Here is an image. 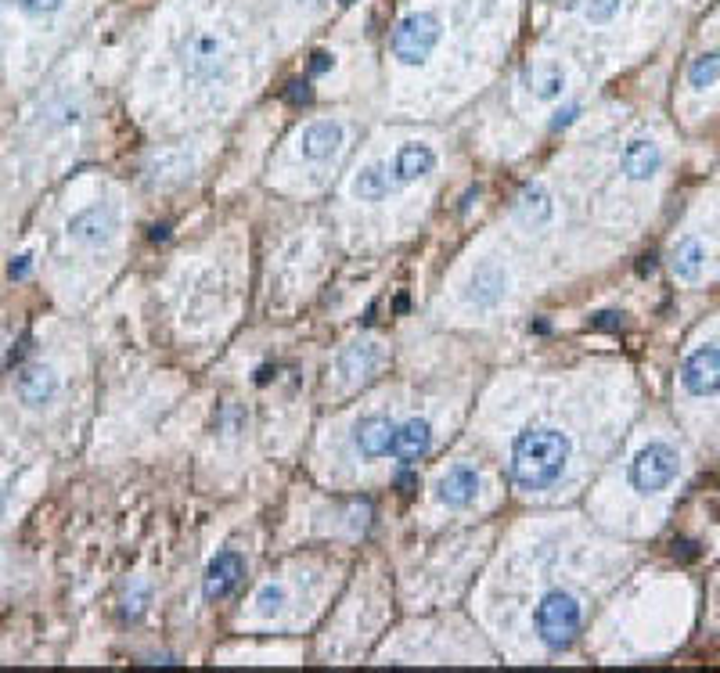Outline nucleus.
Returning a JSON list of instances; mask_svg holds the SVG:
<instances>
[{
    "label": "nucleus",
    "instance_id": "17",
    "mask_svg": "<svg viewBox=\"0 0 720 673\" xmlns=\"http://www.w3.org/2000/svg\"><path fill=\"white\" fill-rule=\"evenodd\" d=\"M551 216H555V202H551L548 188H540V184H530V188L522 191L519 202H515V220L526 227H548Z\"/></svg>",
    "mask_w": 720,
    "mask_h": 673
},
{
    "label": "nucleus",
    "instance_id": "26",
    "mask_svg": "<svg viewBox=\"0 0 720 673\" xmlns=\"http://www.w3.org/2000/svg\"><path fill=\"white\" fill-rule=\"evenodd\" d=\"M18 8L26 11V15H33V18H40V15H54V11L62 8L65 0H15Z\"/></svg>",
    "mask_w": 720,
    "mask_h": 673
},
{
    "label": "nucleus",
    "instance_id": "11",
    "mask_svg": "<svg viewBox=\"0 0 720 673\" xmlns=\"http://www.w3.org/2000/svg\"><path fill=\"white\" fill-rule=\"evenodd\" d=\"M342 141H346L342 123H335V119H317V123L306 126L303 137H299V152H303V159H310V162H324L339 152Z\"/></svg>",
    "mask_w": 720,
    "mask_h": 673
},
{
    "label": "nucleus",
    "instance_id": "18",
    "mask_svg": "<svg viewBox=\"0 0 720 673\" xmlns=\"http://www.w3.org/2000/svg\"><path fill=\"white\" fill-rule=\"evenodd\" d=\"M378 364H382V346L378 342H353L339 353V375L350 378V382L368 378Z\"/></svg>",
    "mask_w": 720,
    "mask_h": 673
},
{
    "label": "nucleus",
    "instance_id": "32",
    "mask_svg": "<svg viewBox=\"0 0 720 673\" xmlns=\"http://www.w3.org/2000/svg\"><path fill=\"white\" fill-rule=\"evenodd\" d=\"M8 274H11V278H15V281L29 278V256H18V260L8 267Z\"/></svg>",
    "mask_w": 720,
    "mask_h": 673
},
{
    "label": "nucleus",
    "instance_id": "10",
    "mask_svg": "<svg viewBox=\"0 0 720 673\" xmlns=\"http://www.w3.org/2000/svg\"><path fill=\"white\" fill-rule=\"evenodd\" d=\"M620 170L627 180H652L659 170H663V152H659V144L648 141V137L627 141L620 152Z\"/></svg>",
    "mask_w": 720,
    "mask_h": 673
},
{
    "label": "nucleus",
    "instance_id": "8",
    "mask_svg": "<svg viewBox=\"0 0 720 673\" xmlns=\"http://www.w3.org/2000/svg\"><path fill=\"white\" fill-rule=\"evenodd\" d=\"M119 227V216L108 206H90L69 220V238L80 245H105Z\"/></svg>",
    "mask_w": 720,
    "mask_h": 673
},
{
    "label": "nucleus",
    "instance_id": "4",
    "mask_svg": "<svg viewBox=\"0 0 720 673\" xmlns=\"http://www.w3.org/2000/svg\"><path fill=\"white\" fill-rule=\"evenodd\" d=\"M440 44V18L432 11H414L393 29V54L404 65H422Z\"/></svg>",
    "mask_w": 720,
    "mask_h": 673
},
{
    "label": "nucleus",
    "instance_id": "28",
    "mask_svg": "<svg viewBox=\"0 0 720 673\" xmlns=\"http://www.w3.org/2000/svg\"><path fill=\"white\" fill-rule=\"evenodd\" d=\"M144 602H148V591H144V587H137V591L126 598V616H130V620H137V616L144 612Z\"/></svg>",
    "mask_w": 720,
    "mask_h": 673
},
{
    "label": "nucleus",
    "instance_id": "34",
    "mask_svg": "<svg viewBox=\"0 0 720 673\" xmlns=\"http://www.w3.org/2000/svg\"><path fill=\"white\" fill-rule=\"evenodd\" d=\"M656 270V256H641L638 260V274H652Z\"/></svg>",
    "mask_w": 720,
    "mask_h": 673
},
{
    "label": "nucleus",
    "instance_id": "23",
    "mask_svg": "<svg viewBox=\"0 0 720 673\" xmlns=\"http://www.w3.org/2000/svg\"><path fill=\"white\" fill-rule=\"evenodd\" d=\"M620 4H623V0H587L584 15H587V22H594V26H605V22H612V18H616Z\"/></svg>",
    "mask_w": 720,
    "mask_h": 673
},
{
    "label": "nucleus",
    "instance_id": "16",
    "mask_svg": "<svg viewBox=\"0 0 720 673\" xmlns=\"http://www.w3.org/2000/svg\"><path fill=\"white\" fill-rule=\"evenodd\" d=\"M508 292V274L497 263H483L476 267L472 281H468V299L476 306H497Z\"/></svg>",
    "mask_w": 720,
    "mask_h": 673
},
{
    "label": "nucleus",
    "instance_id": "6",
    "mask_svg": "<svg viewBox=\"0 0 720 673\" xmlns=\"http://www.w3.org/2000/svg\"><path fill=\"white\" fill-rule=\"evenodd\" d=\"M681 386L692 396L720 393V346H699L681 364Z\"/></svg>",
    "mask_w": 720,
    "mask_h": 673
},
{
    "label": "nucleus",
    "instance_id": "33",
    "mask_svg": "<svg viewBox=\"0 0 720 673\" xmlns=\"http://www.w3.org/2000/svg\"><path fill=\"white\" fill-rule=\"evenodd\" d=\"M29 342H33V339H22V342H18L15 350H11V357H8V364H18V360H22V357H26V353H29V350H33V346H29Z\"/></svg>",
    "mask_w": 720,
    "mask_h": 673
},
{
    "label": "nucleus",
    "instance_id": "31",
    "mask_svg": "<svg viewBox=\"0 0 720 673\" xmlns=\"http://www.w3.org/2000/svg\"><path fill=\"white\" fill-rule=\"evenodd\" d=\"M674 555L681 558V562H695V558H699V544H695V540H677Z\"/></svg>",
    "mask_w": 720,
    "mask_h": 673
},
{
    "label": "nucleus",
    "instance_id": "1",
    "mask_svg": "<svg viewBox=\"0 0 720 673\" xmlns=\"http://www.w3.org/2000/svg\"><path fill=\"white\" fill-rule=\"evenodd\" d=\"M569 436L558 429H526L512 443V479L522 490H548L569 465Z\"/></svg>",
    "mask_w": 720,
    "mask_h": 673
},
{
    "label": "nucleus",
    "instance_id": "2",
    "mask_svg": "<svg viewBox=\"0 0 720 673\" xmlns=\"http://www.w3.org/2000/svg\"><path fill=\"white\" fill-rule=\"evenodd\" d=\"M533 627H537L540 645L551 648V652H566L580 634V602H576V594L562 591V587L544 594L537 609H533Z\"/></svg>",
    "mask_w": 720,
    "mask_h": 673
},
{
    "label": "nucleus",
    "instance_id": "19",
    "mask_svg": "<svg viewBox=\"0 0 720 673\" xmlns=\"http://www.w3.org/2000/svg\"><path fill=\"white\" fill-rule=\"evenodd\" d=\"M522 83H526V90H530L533 98L555 101V98H562V90H566V72H562V65H555V62H540L522 72Z\"/></svg>",
    "mask_w": 720,
    "mask_h": 673
},
{
    "label": "nucleus",
    "instance_id": "25",
    "mask_svg": "<svg viewBox=\"0 0 720 673\" xmlns=\"http://www.w3.org/2000/svg\"><path fill=\"white\" fill-rule=\"evenodd\" d=\"M310 98H314V87H310V80H288V87H285V101H288V105H310Z\"/></svg>",
    "mask_w": 720,
    "mask_h": 673
},
{
    "label": "nucleus",
    "instance_id": "24",
    "mask_svg": "<svg viewBox=\"0 0 720 673\" xmlns=\"http://www.w3.org/2000/svg\"><path fill=\"white\" fill-rule=\"evenodd\" d=\"M256 605H260V612H278L281 605H285V587H281V584H263L260 594H256Z\"/></svg>",
    "mask_w": 720,
    "mask_h": 673
},
{
    "label": "nucleus",
    "instance_id": "36",
    "mask_svg": "<svg viewBox=\"0 0 720 673\" xmlns=\"http://www.w3.org/2000/svg\"><path fill=\"white\" fill-rule=\"evenodd\" d=\"M166 231H170V227H166V224L152 227V242H159V238H166Z\"/></svg>",
    "mask_w": 720,
    "mask_h": 673
},
{
    "label": "nucleus",
    "instance_id": "13",
    "mask_svg": "<svg viewBox=\"0 0 720 673\" xmlns=\"http://www.w3.org/2000/svg\"><path fill=\"white\" fill-rule=\"evenodd\" d=\"M393 418H386V414H371V418H364V422L357 425V432H353V447H357L360 458H382V454H389V443H393Z\"/></svg>",
    "mask_w": 720,
    "mask_h": 673
},
{
    "label": "nucleus",
    "instance_id": "35",
    "mask_svg": "<svg viewBox=\"0 0 720 673\" xmlns=\"http://www.w3.org/2000/svg\"><path fill=\"white\" fill-rule=\"evenodd\" d=\"M396 486H400V494H414L418 479H414V476H400V483H396Z\"/></svg>",
    "mask_w": 720,
    "mask_h": 673
},
{
    "label": "nucleus",
    "instance_id": "22",
    "mask_svg": "<svg viewBox=\"0 0 720 673\" xmlns=\"http://www.w3.org/2000/svg\"><path fill=\"white\" fill-rule=\"evenodd\" d=\"M720 80V54L710 51V54H699L692 62V69H688V83H692L695 90H706L713 87V83Z\"/></svg>",
    "mask_w": 720,
    "mask_h": 673
},
{
    "label": "nucleus",
    "instance_id": "14",
    "mask_svg": "<svg viewBox=\"0 0 720 673\" xmlns=\"http://www.w3.org/2000/svg\"><path fill=\"white\" fill-rule=\"evenodd\" d=\"M389 170H393V184H414L436 170V152L429 144H404Z\"/></svg>",
    "mask_w": 720,
    "mask_h": 673
},
{
    "label": "nucleus",
    "instance_id": "27",
    "mask_svg": "<svg viewBox=\"0 0 720 673\" xmlns=\"http://www.w3.org/2000/svg\"><path fill=\"white\" fill-rule=\"evenodd\" d=\"M591 328H594V332H620V328H623V314H620V310H602V314L591 317Z\"/></svg>",
    "mask_w": 720,
    "mask_h": 673
},
{
    "label": "nucleus",
    "instance_id": "21",
    "mask_svg": "<svg viewBox=\"0 0 720 673\" xmlns=\"http://www.w3.org/2000/svg\"><path fill=\"white\" fill-rule=\"evenodd\" d=\"M670 270H674L677 281H699L702 270H706V249H702L699 238H681L670 252Z\"/></svg>",
    "mask_w": 720,
    "mask_h": 673
},
{
    "label": "nucleus",
    "instance_id": "37",
    "mask_svg": "<svg viewBox=\"0 0 720 673\" xmlns=\"http://www.w3.org/2000/svg\"><path fill=\"white\" fill-rule=\"evenodd\" d=\"M303 4H314V8H321V4H324V0H303Z\"/></svg>",
    "mask_w": 720,
    "mask_h": 673
},
{
    "label": "nucleus",
    "instance_id": "29",
    "mask_svg": "<svg viewBox=\"0 0 720 673\" xmlns=\"http://www.w3.org/2000/svg\"><path fill=\"white\" fill-rule=\"evenodd\" d=\"M580 116V105H566V108H558L555 112V119H551V130H566L573 119Z\"/></svg>",
    "mask_w": 720,
    "mask_h": 673
},
{
    "label": "nucleus",
    "instance_id": "9",
    "mask_svg": "<svg viewBox=\"0 0 720 673\" xmlns=\"http://www.w3.org/2000/svg\"><path fill=\"white\" fill-rule=\"evenodd\" d=\"M242 576H245L242 555L231 548L220 551L206 569V598L209 602H224L227 594H234V587L242 584Z\"/></svg>",
    "mask_w": 720,
    "mask_h": 673
},
{
    "label": "nucleus",
    "instance_id": "5",
    "mask_svg": "<svg viewBox=\"0 0 720 673\" xmlns=\"http://www.w3.org/2000/svg\"><path fill=\"white\" fill-rule=\"evenodd\" d=\"M180 62L195 83H213L227 72V54L224 44L216 40L213 33H191L184 44H180Z\"/></svg>",
    "mask_w": 720,
    "mask_h": 673
},
{
    "label": "nucleus",
    "instance_id": "20",
    "mask_svg": "<svg viewBox=\"0 0 720 673\" xmlns=\"http://www.w3.org/2000/svg\"><path fill=\"white\" fill-rule=\"evenodd\" d=\"M393 188H396L393 170H389L386 162H371V166H364V170L353 177V195H357L360 202H382Z\"/></svg>",
    "mask_w": 720,
    "mask_h": 673
},
{
    "label": "nucleus",
    "instance_id": "3",
    "mask_svg": "<svg viewBox=\"0 0 720 673\" xmlns=\"http://www.w3.org/2000/svg\"><path fill=\"white\" fill-rule=\"evenodd\" d=\"M677 472H681V458L670 443H648V447L638 450V458L630 461V486L638 494H659L666 486L674 483Z\"/></svg>",
    "mask_w": 720,
    "mask_h": 673
},
{
    "label": "nucleus",
    "instance_id": "12",
    "mask_svg": "<svg viewBox=\"0 0 720 673\" xmlns=\"http://www.w3.org/2000/svg\"><path fill=\"white\" fill-rule=\"evenodd\" d=\"M15 393L26 407H47L58 396V375L44 364H26L15 378Z\"/></svg>",
    "mask_w": 720,
    "mask_h": 673
},
{
    "label": "nucleus",
    "instance_id": "15",
    "mask_svg": "<svg viewBox=\"0 0 720 673\" xmlns=\"http://www.w3.org/2000/svg\"><path fill=\"white\" fill-rule=\"evenodd\" d=\"M476 494H479V476L468 465H454L447 476L440 479V486H436V497H440V504H447V508H468V504L476 501Z\"/></svg>",
    "mask_w": 720,
    "mask_h": 673
},
{
    "label": "nucleus",
    "instance_id": "30",
    "mask_svg": "<svg viewBox=\"0 0 720 673\" xmlns=\"http://www.w3.org/2000/svg\"><path fill=\"white\" fill-rule=\"evenodd\" d=\"M335 65V58L328 51H314L310 54V72H314V76H321V72H328Z\"/></svg>",
    "mask_w": 720,
    "mask_h": 673
},
{
    "label": "nucleus",
    "instance_id": "7",
    "mask_svg": "<svg viewBox=\"0 0 720 673\" xmlns=\"http://www.w3.org/2000/svg\"><path fill=\"white\" fill-rule=\"evenodd\" d=\"M429 447H432V425L425 422V418H411V422L396 425L389 454H393L404 468H411L429 454Z\"/></svg>",
    "mask_w": 720,
    "mask_h": 673
}]
</instances>
